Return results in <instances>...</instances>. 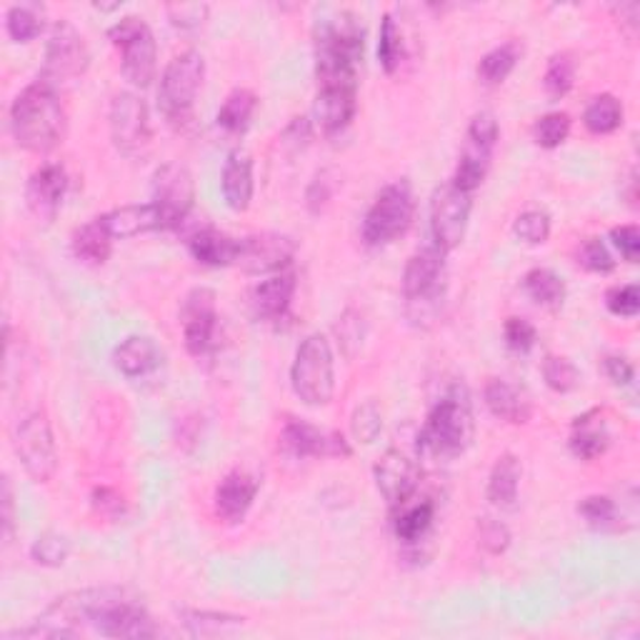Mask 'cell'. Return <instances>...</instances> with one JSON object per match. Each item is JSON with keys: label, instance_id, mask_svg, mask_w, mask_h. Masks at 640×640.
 Listing matches in <instances>:
<instances>
[{"label": "cell", "instance_id": "6da1fadb", "mask_svg": "<svg viewBox=\"0 0 640 640\" xmlns=\"http://www.w3.org/2000/svg\"><path fill=\"white\" fill-rule=\"evenodd\" d=\"M65 108L53 83L33 81L11 106V131L15 143L28 153H48L65 138Z\"/></svg>", "mask_w": 640, "mask_h": 640}, {"label": "cell", "instance_id": "7a4b0ae2", "mask_svg": "<svg viewBox=\"0 0 640 640\" xmlns=\"http://www.w3.org/2000/svg\"><path fill=\"white\" fill-rule=\"evenodd\" d=\"M476 435L473 408L466 389H451L428 413L418 435V453L428 458H456L470 448Z\"/></svg>", "mask_w": 640, "mask_h": 640}, {"label": "cell", "instance_id": "3957f363", "mask_svg": "<svg viewBox=\"0 0 640 640\" xmlns=\"http://www.w3.org/2000/svg\"><path fill=\"white\" fill-rule=\"evenodd\" d=\"M291 385L306 406H328L335 393V360L325 335L313 333L298 345L291 368Z\"/></svg>", "mask_w": 640, "mask_h": 640}, {"label": "cell", "instance_id": "277c9868", "mask_svg": "<svg viewBox=\"0 0 640 640\" xmlns=\"http://www.w3.org/2000/svg\"><path fill=\"white\" fill-rule=\"evenodd\" d=\"M206 78V61L198 50H183L165 65L158 88V106L171 123H185L190 118L200 86Z\"/></svg>", "mask_w": 640, "mask_h": 640}, {"label": "cell", "instance_id": "5b68a950", "mask_svg": "<svg viewBox=\"0 0 640 640\" xmlns=\"http://www.w3.org/2000/svg\"><path fill=\"white\" fill-rule=\"evenodd\" d=\"M108 38L115 48H121L125 81L136 88H148L158 71V46L150 25L138 15H125L108 30Z\"/></svg>", "mask_w": 640, "mask_h": 640}, {"label": "cell", "instance_id": "8992f818", "mask_svg": "<svg viewBox=\"0 0 640 640\" xmlns=\"http://www.w3.org/2000/svg\"><path fill=\"white\" fill-rule=\"evenodd\" d=\"M416 200L406 181H395L378 193L364 218V241L368 246H389L410 229Z\"/></svg>", "mask_w": 640, "mask_h": 640}, {"label": "cell", "instance_id": "52a82bcc", "mask_svg": "<svg viewBox=\"0 0 640 640\" xmlns=\"http://www.w3.org/2000/svg\"><path fill=\"white\" fill-rule=\"evenodd\" d=\"M15 456L36 483H48L58 470V448L46 410H33L13 431Z\"/></svg>", "mask_w": 640, "mask_h": 640}, {"label": "cell", "instance_id": "ba28073f", "mask_svg": "<svg viewBox=\"0 0 640 640\" xmlns=\"http://www.w3.org/2000/svg\"><path fill=\"white\" fill-rule=\"evenodd\" d=\"M473 196L458 190L453 183L441 185L431 198V238L443 253L456 250L468 233Z\"/></svg>", "mask_w": 640, "mask_h": 640}, {"label": "cell", "instance_id": "9c48e42d", "mask_svg": "<svg viewBox=\"0 0 640 640\" xmlns=\"http://www.w3.org/2000/svg\"><path fill=\"white\" fill-rule=\"evenodd\" d=\"M90 65V48L83 38V33L73 23L61 21L50 30L48 46H46V63L44 75L48 83H65L81 78Z\"/></svg>", "mask_w": 640, "mask_h": 640}, {"label": "cell", "instance_id": "30bf717a", "mask_svg": "<svg viewBox=\"0 0 640 640\" xmlns=\"http://www.w3.org/2000/svg\"><path fill=\"white\" fill-rule=\"evenodd\" d=\"M163 231L179 229L196 204V183L183 163L160 165L153 175V200Z\"/></svg>", "mask_w": 640, "mask_h": 640}, {"label": "cell", "instance_id": "8fae6325", "mask_svg": "<svg viewBox=\"0 0 640 640\" xmlns=\"http://www.w3.org/2000/svg\"><path fill=\"white\" fill-rule=\"evenodd\" d=\"M108 121H111L113 146L121 150L123 156L136 158L140 153H146L150 138H153L146 100L131 90L118 93L111 103V115H108Z\"/></svg>", "mask_w": 640, "mask_h": 640}, {"label": "cell", "instance_id": "7c38bea8", "mask_svg": "<svg viewBox=\"0 0 640 640\" xmlns=\"http://www.w3.org/2000/svg\"><path fill=\"white\" fill-rule=\"evenodd\" d=\"M445 256L438 246L420 248L416 256H410L403 271V296H406L408 306H420L418 318L426 316L428 308H433L438 298L443 296V273H445Z\"/></svg>", "mask_w": 640, "mask_h": 640}, {"label": "cell", "instance_id": "4fadbf2b", "mask_svg": "<svg viewBox=\"0 0 640 640\" xmlns=\"http://www.w3.org/2000/svg\"><path fill=\"white\" fill-rule=\"evenodd\" d=\"M281 448L296 458H348L353 453L341 433L323 431V428L298 418L285 420Z\"/></svg>", "mask_w": 640, "mask_h": 640}, {"label": "cell", "instance_id": "5bb4252c", "mask_svg": "<svg viewBox=\"0 0 640 640\" xmlns=\"http://www.w3.org/2000/svg\"><path fill=\"white\" fill-rule=\"evenodd\" d=\"M181 320H183L185 348H188L193 358L206 356V353L213 348L216 328H218L216 293L210 288L190 291L183 300Z\"/></svg>", "mask_w": 640, "mask_h": 640}, {"label": "cell", "instance_id": "9a60e30c", "mask_svg": "<svg viewBox=\"0 0 640 640\" xmlns=\"http://www.w3.org/2000/svg\"><path fill=\"white\" fill-rule=\"evenodd\" d=\"M296 258V241L281 233L248 235L241 241L238 263L246 273H281Z\"/></svg>", "mask_w": 640, "mask_h": 640}, {"label": "cell", "instance_id": "2e32d148", "mask_svg": "<svg viewBox=\"0 0 640 640\" xmlns=\"http://www.w3.org/2000/svg\"><path fill=\"white\" fill-rule=\"evenodd\" d=\"M373 476L378 491L389 501L391 508H401L403 503L413 501V495H416L420 485L418 463L395 448L383 453L381 460L376 463Z\"/></svg>", "mask_w": 640, "mask_h": 640}, {"label": "cell", "instance_id": "e0dca14e", "mask_svg": "<svg viewBox=\"0 0 640 640\" xmlns=\"http://www.w3.org/2000/svg\"><path fill=\"white\" fill-rule=\"evenodd\" d=\"M69 190V173L61 163H46L25 183V204L40 223H53Z\"/></svg>", "mask_w": 640, "mask_h": 640}, {"label": "cell", "instance_id": "ac0fdd59", "mask_svg": "<svg viewBox=\"0 0 640 640\" xmlns=\"http://www.w3.org/2000/svg\"><path fill=\"white\" fill-rule=\"evenodd\" d=\"M260 491V478L246 468H235L216 488L213 508L216 516L229 526H238L246 520L248 510L256 503Z\"/></svg>", "mask_w": 640, "mask_h": 640}, {"label": "cell", "instance_id": "d6986e66", "mask_svg": "<svg viewBox=\"0 0 640 640\" xmlns=\"http://www.w3.org/2000/svg\"><path fill=\"white\" fill-rule=\"evenodd\" d=\"M358 111V88L353 86H328L318 88L316 121L325 136L345 131Z\"/></svg>", "mask_w": 640, "mask_h": 640}, {"label": "cell", "instance_id": "ffe728a7", "mask_svg": "<svg viewBox=\"0 0 640 640\" xmlns=\"http://www.w3.org/2000/svg\"><path fill=\"white\" fill-rule=\"evenodd\" d=\"M221 188L225 206L235 210V213H243V210L250 208L256 181H253V158L246 150H233V153L225 158Z\"/></svg>", "mask_w": 640, "mask_h": 640}, {"label": "cell", "instance_id": "44dd1931", "mask_svg": "<svg viewBox=\"0 0 640 640\" xmlns=\"http://www.w3.org/2000/svg\"><path fill=\"white\" fill-rule=\"evenodd\" d=\"M296 273L293 271L273 273L263 283H258L253 288V310H256V316L266 320L283 318L288 313L293 296H296Z\"/></svg>", "mask_w": 640, "mask_h": 640}, {"label": "cell", "instance_id": "7402d4cb", "mask_svg": "<svg viewBox=\"0 0 640 640\" xmlns=\"http://www.w3.org/2000/svg\"><path fill=\"white\" fill-rule=\"evenodd\" d=\"M611 445V433H608V423H605L603 410H588L583 416H578L573 420V431H570V451L573 456L578 460H595L598 456H603Z\"/></svg>", "mask_w": 640, "mask_h": 640}, {"label": "cell", "instance_id": "603a6c76", "mask_svg": "<svg viewBox=\"0 0 640 640\" xmlns=\"http://www.w3.org/2000/svg\"><path fill=\"white\" fill-rule=\"evenodd\" d=\"M100 221H103L113 238H136V235L150 231H163L160 213L153 204H131L113 208L106 216H100Z\"/></svg>", "mask_w": 640, "mask_h": 640}, {"label": "cell", "instance_id": "cb8c5ba5", "mask_svg": "<svg viewBox=\"0 0 640 640\" xmlns=\"http://www.w3.org/2000/svg\"><path fill=\"white\" fill-rule=\"evenodd\" d=\"M188 250L200 266L229 268L238 263L241 241H235L229 233H221L216 229H204L190 235Z\"/></svg>", "mask_w": 640, "mask_h": 640}, {"label": "cell", "instance_id": "d4e9b609", "mask_svg": "<svg viewBox=\"0 0 640 640\" xmlns=\"http://www.w3.org/2000/svg\"><path fill=\"white\" fill-rule=\"evenodd\" d=\"M520 478H524V466L513 453H503L495 460L488 478V501L501 510H513L518 505V491H520Z\"/></svg>", "mask_w": 640, "mask_h": 640}, {"label": "cell", "instance_id": "484cf974", "mask_svg": "<svg viewBox=\"0 0 640 640\" xmlns=\"http://www.w3.org/2000/svg\"><path fill=\"white\" fill-rule=\"evenodd\" d=\"M485 406L493 413L495 418L505 420V423L524 426L530 420V403L524 393H520L516 385L501 381V378H493L485 385Z\"/></svg>", "mask_w": 640, "mask_h": 640}, {"label": "cell", "instance_id": "4316f807", "mask_svg": "<svg viewBox=\"0 0 640 640\" xmlns=\"http://www.w3.org/2000/svg\"><path fill=\"white\" fill-rule=\"evenodd\" d=\"M113 364L123 376L140 378L160 366V350L146 335H131L113 350Z\"/></svg>", "mask_w": 640, "mask_h": 640}, {"label": "cell", "instance_id": "83f0119b", "mask_svg": "<svg viewBox=\"0 0 640 640\" xmlns=\"http://www.w3.org/2000/svg\"><path fill=\"white\" fill-rule=\"evenodd\" d=\"M393 518V530H395V538H398L401 543L406 545H416L423 541L428 536V530H431L433 520H435V503L433 501H418V503H403L401 508H395Z\"/></svg>", "mask_w": 640, "mask_h": 640}, {"label": "cell", "instance_id": "f1b7e54d", "mask_svg": "<svg viewBox=\"0 0 640 640\" xmlns=\"http://www.w3.org/2000/svg\"><path fill=\"white\" fill-rule=\"evenodd\" d=\"M113 241L115 238H113L111 233H108L103 221H100V218H96V221L81 225V229L73 233L71 250H73L75 258L83 260V263H88V266H103L106 260L111 258Z\"/></svg>", "mask_w": 640, "mask_h": 640}, {"label": "cell", "instance_id": "f546056e", "mask_svg": "<svg viewBox=\"0 0 640 640\" xmlns=\"http://www.w3.org/2000/svg\"><path fill=\"white\" fill-rule=\"evenodd\" d=\"M524 291L528 293L530 300L549 310H558L563 300H566V283L551 268H533V271H528L524 278Z\"/></svg>", "mask_w": 640, "mask_h": 640}, {"label": "cell", "instance_id": "4dcf8cb0", "mask_svg": "<svg viewBox=\"0 0 640 640\" xmlns=\"http://www.w3.org/2000/svg\"><path fill=\"white\" fill-rule=\"evenodd\" d=\"M491 158H493L491 150L478 148V146H473V143L466 140V148H463L458 168H456V173H453L451 183L456 185L458 190L470 193V196H473V190H478L485 181Z\"/></svg>", "mask_w": 640, "mask_h": 640}, {"label": "cell", "instance_id": "1f68e13d", "mask_svg": "<svg viewBox=\"0 0 640 640\" xmlns=\"http://www.w3.org/2000/svg\"><path fill=\"white\" fill-rule=\"evenodd\" d=\"M256 108H258L256 93L248 90V88H235L231 96L223 100V106H221V111H218L216 121L225 133L238 136V133H243L250 125Z\"/></svg>", "mask_w": 640, "mask_h": 640}, {"label": "cell", "instance_id": "d6a6232c", "mask_svg": "<svg viewBox=\"0 0 640 640\" xmlns=\"http://www.w3.org/2000/svg\"><path fill=\"white\" fill-rule=\"evenodd\" d=\"M583 123L593 136H608V133H616L623 125V103L613 96V93H601V96H595L591 103H588L583 113Z\"/></svg>", "mask_w": 640, "mask_h": 640}, {"label": "cell", "instance_id": "836d02e7", "mask_svg": "<svg viewBox=\"0 0 640 640\" xmlns=\"http://www.w3.org/2000/svg\"><path fill=\"white\" fill-rule=\"evenodd\" d=\"M378 61L381 69L393 75L401 71L403 61H406V44H403V30L398 21L391 13L383 15L381 21V36H378Z\"/></svg>", "mask_w": 640, "mask_h": 640}, {"label": "cell", "instance_id": "e575fe53", "mask_svg": "<svg viewBox=\"0 0 640 640\" xmlns=\"http://www.w3.org/2000/svg\"><path fill=\"white\" fill-rule=\"evenodd\" d=\"M518 58L520 50L516 44H503L499 48L488 50L478 63V78L483 81L485 86H501V83L513 73V69H516Z\"/></svg>", "mask_w": 640, "mask_h": 640}, {"label": "cell", "instance_id": "d590c367", "mask_svg": "<svg viewBox=\"0 0 640 640\" xmlns=\"http://www.w3.org/2000/svg\"><path fill=\"white\" fill-rule=\"evenodd\" d=\"M183 623L190 636H223L231 630H238L246 618L229 616V613L218 611H183Z\"/></svg>", "mask_w": 640, "mask_h": 640}, {"label": "cell", "instance_id": "8d00e7d4", "mask_svg": "<svg viewBox=\"0 0 640 640\" xmlns=\"http://www.w3.org/2000/svg\"><path fill=\"white\" fill-rule=\"evenodd\" d=\"M576 83V61L570 53H555L543 75V88L553 100L566 98Z\"/></svg>", "mask_w": 640, "mask_h": 640}, {"label": "cell", "instance_id": "74e56055", "mask_svg": "<svg viewBox=\"0 0 640 640\" xmlns=\"http://www.w3.org/2000/svg\"><path fill=\"white\" fill-rule=\"evenodd\" d=\"M5 28L15 44H30L44 30V19H40V13L33 5H13L8 8Z\"/></svg>", "mask_w": 640, "mask_h": 640}, {"label": "cell", "instance_id": "f35d334b", "mask_svg": "<svg viewBox=\"0 0 640 640\" xmlns=\"http://www.w3.org/2000/svg\"><path fill=\"white\" fill-rule=\"evenodd\" d=\"M71 555V541L61 533H44L30 545V558L44 568H61Z\"/></svg>", "mask_w": 640, "mask_h": 640}, {"label": "cell", "instance_id": "ab89813d", "mask_svg": "<svg viewBox=\"0 0 640 640\" xmlns=\"http://www.w3.org/2000/svg\"><path fill=\"white\" fill-rule=\"evenodd\" d=\"M513 235L526 246H543L551 238V216L545 210H526L513 223Z\"/></svg>", "mask_w": 640, "mask_h": 640}, {"label": "cell", "instance_id": "60d3db41", "mask_svg": "<svg viewBox=\"0 0 640 640\" xmlns=\"http://www.w3.org/2000/svg\"><path fill=\"white\" fill-rule=\"evenodd\" d=\"M570 136V115L563 113V111H555V113H545L536 121L533 125V138L541 148L545 150H553L563 146V143L568 140Z\"/></svg>", "mask_w": 640, "mask_h": 640}, {"label": "cell", "instance_id": "b9f144b4", "mask_svg": "<svg viewBox=\"0 0 640 640\" xmlns=\"http://www.w3.org/2000/svg\"><path fill=\"white\" fill-rule=\"evenodd\" d=\"M578 513L595 530H608L618 524V505L608 495H588L578 503Z\"/></svg>", "mask_w": 640, "mask_h": 640}, {"label": "cell", "instance_id": "7bdbcfd3", "mask_svg": "<svg viewBox=\"0 0 640 640\" xmlns=\"http://www.w3.org/2000/svg\"><path fill=\"white\" fill-rule=\"evenodd\" d=\"M383 431V413L373 401L360 403L350 416V433L358 443L370 445Z\"/></svg>", "mask_w": 640, "mask_h": 640}, {"label": "cell", "instance_id": "ee69618b", "mask_svg": "<svg viewBox=\"0 0 640 640\" xmlns=\"http://www.w3.org/2000/svg\"><path fill=\"white\" fill-rule=\"evenodd\" d=\"M543 378L545 385L555 393H570L578 389L580 370L563 356H549L543 360Z\"/></svg>", "mask_w": 640, "mask_h": 640}, {"label": "cell", "instance_id": "f6af8a7d", "mask_svg": "<svg viewBox=\"0 0 640 640\" xmlns=\"http://www.w3.org/2000/svg\"><path fill=\"white\" fill-rule=\"evenodd\" d=\"M578 263L591 273H613L616 271V260H613L608 246L601 238H586L578 248Z\"/></svg>", "mask_w": 640, "mask_h": 640}, {"label": "cell", "instance_id": "bcb514c9", "mask_svg": "<svg viewBox=\"0 0 640 640\" xmlns=\"http://www.w3.org/2000/svg\"><path fill=\"white\" fill-rule=\"evenodd\" d=\"M605 306L618 318H636L640 310V288L636 283L616 285L605 293Z\"/></svg>", "mask_w": 640, "mask_h": 640}, {"label": "cell", "instance_id": "7dc6e473", "mask_svg": "<svg viewBox=\"0 0 640 640\" xmlns=\"http://www.w3.org/2000/svg\"><path fill=\"white\" fill-rule=\"evenodd\" d=\"M503 339H505V345H508L510 350L528 353L538 341V331H536V325L530 323V320L513 316V318L505 320Z\"/></svg>", "mask_w": 640, "mask_h": 640}, {"label": "cell", "instance_id": "c3c4849f", "mask_svg": "<svg viewBox=\"0 0 640 640\" xmlns=\"http://www.w3.org/2000/svg\"><path fill=\"white\" fill-rule=\"evenodd\" d=\"M499 136H501V131H499V121H495V115L483 111V113L473 115V121H470L466 140L473 143V146H478V148L491 150L493 153L495 143H499Z\"/></svg>", "mask_w": 640, "mask_h": 640}, {"label": "cell", "instance_id": "681fc988", "mask_svg": "<svg viewBox=\"0 0 640 640\" xmlns=\"http://www.w3.org/2000/svg\"><path fill=\"white\" fill-rule=\"evenodd\" d=\"M480 549L491 555H501L508 551L510 545V530L505 528L501 520H493V518H483L480 520Z\"/></svg>", "mask_w": 640, "mask_h": 640}, {"label": "cell", "instance_id": "f907efd6", "mask_svg": "<svg viewBox=\"0 0 640 640\" xmlns=\"http://www.w3.org/2000/svg\"><path fill=\"white\" fill-rule=\"evenodd\" d=\"M168 19L175 25V28H183V30H193V28H200L208 15V5H200V3H181V5H168Z\"/></svg>", "mask_w": 640, "mask_h": 640}, {"label": "cell", "instance_id": "816d5d0a", "mask_svg": "<svg viewBox=\"0 0 640 640\" xmlns=\"http://www.w3.org/2000/svg\"><path fill=\"white\" fill-rule=\"evenodd\" d=\"M613 246L620 250V256L628 260V263H638L640 256V231L638 225H618V229L611 231Z\"/></svg>", "mask_w": 640, "mask_h": 640}, {"label": "cell", "instance_id": "f5cc1de1", "mask_svg": "<svg viewBox=\"0 0 640 640\" xmlns=\"http://www.w3.org/2000/svg\"><path fill=\"white\" fill-rule=\"evenodd\" d=\"M93 508H96L100 516H106V518H118V516H123V510H125V501H123V495L118 493V491H113V488H96V491H93Z\"/></svg>", "mask_w": 640, "mask_h": 640}, {"label": "cell", "instance_id": "db71d44e", "mask_svg": "<svg viewBox=\"0 0 640 640\" xmlns=\"http://www.w3.org/2000/svg\"><path fill=\"white\" fill-rule=\"evenodd\" d=\"M333 196V183H331V175H328V171H320L313 183H310L308 188V208L313 210V213H320L328 206V200H331Z\"/></svg>", "mask_w": 640, "mask_h": 640}, {"label": "cell", "instance_id": "11a10c76", "mask_svg": "<svg viewBox=\"0 0 640 640\" xmlns=\"http://www.w3.org/2000/svg\"><path fill=\"white\" fill-rule=\"evenodd\" d=\"M603 368H605V376L613 381V385H630L636 378L633 364L623 356H605Z\"/></svg>", "mask_w": 640, "mask_h": 640}, {"label": "cell", "instance_id": "9f6ffc18", "mask_svg": "<svg viewBox=\"0 0 640 640\" xmlns=\"http://www.w3.org/2000/svg\"><path fill=\"white\" fill-rule=\"evenodd\" d=\"M0 520H3V538L11 543L15 528V505H13V488L11 478H3V493H0Z\"/></svg>", "mask_w": 640, "mask_h": 640}]
</instances>
